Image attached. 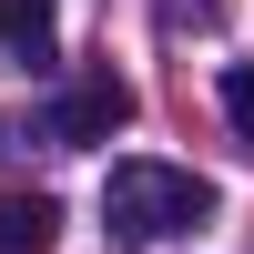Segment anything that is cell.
<instances>
[{
    "label": "cell",
    "instance_id": "cell-1",
    "mask_svg": "<svg viewBox=\"0 0 254 254\" xmlns=\"http://www.w3.org/2000/svg\"><path fill=\"white\" fill-rule=\"evenodd\" d=\"M203 214H214V183L183 173V163H112V183H102V234H112L122 254L193 234Z\"/></svg>",
    "mask_w": 254,
    "mask_h": 254
},
{
    "label": "cell",
    "instance_id": "cell-5",
    "mask_svg": "<svg viewBox=\"0 0 254 254\" xmlns=\"http://www.w3.org/2000/svg\"><path fill=\"white\" fill-rule=\"evenodd\" d=\"M224 122L254 142V61H234V71H224Z\"/></svg>",
    "mask_w": 254,
    "mask_h": 254
},
{
    "label": "cell",
    "instance_id": "cell-4",
    "mask_svg": "<svg viewBox=\"0 0 254 254\" xmlns=\"http://www.w3.org/2000/svg\"><path fill=\"white\" fill-rule=\"evenodd\" d=\"M51 234H61L51 193H0V254H51Z\"/></svg>",
    "mask_w": 254,
    "mask_h": 254
},
{
    "label": "cell",
    "instance_id": "cell-3",
    "mask_svg": "<svg viewBox=\"0 0 254 254\" xmlns=\"http://www.w3.org/2000/svg\"><path fill=\"white\" fill-rule=\"evenodd\" d=\"M0 51L20 71H51L61 61V0H0Z\"/></svg>",
    "mask_w": 254,
    "mask_h": 254
},
{
    "label": "cell",
    "instance_id": "cell-2",
    "mask_svg": "<svg viewBox=\"0 0 254 254\" xmlns=\"http://www.w3.org/2000/svg\"><path fill=\"white\" fill-rule=\"evenodd\" d=\"M122 122H132V81L92 71V81H71V92H61L51 112H41V132H51V142H71V153H81V142H112Z\"/></svg>",
    "mask_w": 254,
    "mask_h": 254
}]
</instances>
